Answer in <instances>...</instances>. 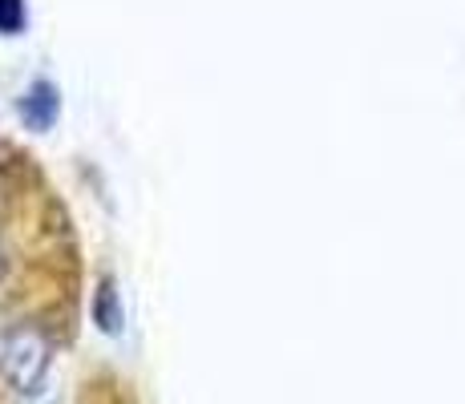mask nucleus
Wrapping results in <instances>:
<instances>
[{"label":"nucleus","instance_id":"f257e3e1","mask_svg":"<svg viewBox=\"0 0 465 404\" xmlns=\"http://www.w3.org/2000/svg\"><path fill=\"white\" fill-rule=\"evenodd\" d=\"M49 368H53V340L45 336L37 323H16L0 336V380L8 384L13 397L25 404L41 400L49 389Z\"/></svg>","mask_w":465,"mask_h":404},{"label":"nucleus","instance_id":"f03ea898","mask_svg":"<svg viewBox=\"0 0 465 404\" xmlns=\"http://www.w3.org/2000/svg\"><path fill=\"white\" fill-rule=\"evenodd\" d=\"M77 404H134L126 384H118L114 376H94V380L82 384V397Z\"/></svg>","mask_w":465,"mask_h":404},{"label":"nucleus","instance_id":"7ed1b4c3","mask_svg":"<svg viewBox=\"0 0 465 404\" xmlns=\"http://www.w3.org/2000/svg\"><path fill=\"white\" fill-rule=\"evenodd\" d=\"M94 320H97V328H102V331H118V328H122V311H118V300H114V287H110V280L97 287Z\"/></svg>","mask_w":465,"mask_h":404},{"label":"nucleus","instance_id":"20e7f679","mask_svg":"<svg viewBox=\"0 0 465 404\" xmlns=\"http://www.w3.org/2000/svg\"><path fill=\"white\" fill-rule=\"evenodd\" d=\"M21 25V0H0V29L13 33Z\"/></svg>","mask_w":465,"mask_h":404}]
</instances>
